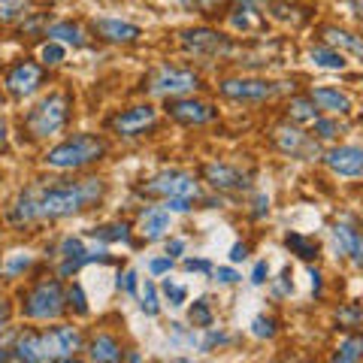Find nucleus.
I'll return each instance as SVG.
<instances>
[{
  "label": "nucleus",
  "instance_id": "obj_25",
  "mask_svg": "<svg viewBox=\"0 0 363 363\" xmlns=\"http://www.w3.org/2000/svg\"><path fill=\"white\" fill-rule=\"evenodd\" d=\"M309 61H312L315 67H321V70H342V67L348 64L342 52L324 49V45H321V49H312V52H309Z\"/></svg>",
  "mask_w": 363,
  "mask_h": 363
},
{
  "label": "nucleus",
  "instance_id": "obj_54",
  "mask_svg": "<svg viewBox=\"0 0 363 363\" xmlns=\"http://www.w3.org/2000/svg\"><path fill=\"white\" fill-rule=\"evenodd\" d=\"M9 357H13V354H9L6 348H0V363H9Z\"/></svg>",
  "mask_w": 363,
  "mask_h": 363
},
{
  "label": "nucleus",
  "instance_id": "obj_22",
  "mask_svg": "<svg viewBox=\"0 0 363 363\" xmlns=\"http://www.w3.org/2000/svg\"><path fill=\"white\" fill-rule=\"evenodd\" d=\"M45 37H52V43H70L76 49L85 43L82 28L73 25V21H55L52 28H45Z\"/></svg>",
  "mask_w": 363,
  "mask_h": 363
},
{
  "label": "nucleus",
  "instance_id": "obj_26",
  "mask_svg": "<svg viewBox=\"0 0 363 363\" xmlns=\"http://www.w3.org/2000/svg\"><path fill=\"white\" fill-rule=\"evenodd\" d=\"M276 140H279V149L281 152H291V155H300L306 149V143H309V140H306V133L294 130V128H281Z\"/></svg>",
  "mask_w": 363,
  "mask_h": 363
},
{
  "label": "nucleus",
  "instance_id": "obj_7",
  "mask_svg": "<svg viewBox=\"0 0 363 363\" xmlns=\"http://www.w3.org/2000/svg\"><path fill=\"white\" fill-rule=\"evenodd\" d=\"M182 43L188 45L191 52L197 55H230L233 52V43L224 37V33L212 30V28H194V30H185L182 33Z\"/></svg>",
  "mask_w": 363,
  "mask_h": 363
},
{
  "label": "nucleus",
  "instance_id": "obj_43",
  "mask_svg": "<svg viewBox=\"0 0 363 363\" xmlns=\"http://www.w3.org/2000/svg\"><path fill=\"white\" fill-rule=\"evenodd\" d=\"M215 279H218L221 285H233V281H240V272L230 269V267H218L215 269Z\"/></svg>",
  "mask_w": 363,
  "mask_h": 363
},
{
  "label": "nucleus",
  "instance_id": "obj_45",
  "mask_svg": "<svg viewBox=\"0 0 363 363\" xmlns=\"http://www.w3.org/2000/svg\"><path fill=\"white\" fill-rule=\"evenodd\" d=\"M185 269H188V272H212V264H209V260H194V257H188V260H185Z\"/></svg>",
  "mask_w": 363,
  "mask_h": 363
},
{
  "label": "nucleus",
  "instance_id": "obj_13",
  "mask_svg": "<svg viewBox=\"0 0 363 363\" xmlns=\"http://www.w3.org/2000/svg\"><path fill=\"white\" fill-rule=\"evenodd\" d=\"M203 176L212 188L218 191H242L248 188V173H242L240 167L233 164H206L203 167Z\"/></svg>",
  "mask_w": 363,
  "mask_h": 363
},
{
  "label": "nucleus",
  "instance_id": "obj_2",
  "mask_svg": "<svg viewBox=\"0 0 363 363\" xmlns=\"http://www.w3.org/2000/svg\"><path fill=\"white\" fill-rule=\"evenodd\" d=\"M106 152V143L97 140V136H73V140H67L61 145H55V149L45 155V164L52 169H79V167H88L100 161Z\"/></svg>",
  "mask_w": 363,
  "mask_h": 363
},
{
  "label": "nucleus",
  "instance_id": "obj_46",
  "mask_svg": "<svg viewBox=\"0 0 363 363\" xmlns=\"http://www.w3.org/2000/svg\"><path fill=\"white\" fill-rule=\"evenodd\" d=\"M185 6H194L197 13H209L212 6H218V0H182Z\"/></svg>",
  "mask_w": 363,
  "mask_h": 363
},
{
  "label": "nucleus",
  "instance_id": "obj_30",
  "mask_svg": "<svg viewBox=\"0 0 363 363\" xmlns=\"http://www.w3.org/2000/svg\"><path fill=\"white\" fill-rule=\"evenodd\" d=\"M191 324L194 327H203V330H206V327H212V309H209V303L206 300H194V306H191Z\"/></svg>",
  "mask_w": 363,
  "mask_h": 363
},
{
  "label": "nucleus",
  "instance_id": "obj_44",
  "mask_svg": "<svg viewBox=\"0 0 363 363\" xmlns=\"http://www.w3.org/2000/svg\"><path fill=\"white\" fill-rule=\"evenodd\" d=\"M267 279H269V264L267 260H260V264L255 267V272H252V285H264Z\"/></svg>",
  "mask_w": 363,
  "mask_h": 363
},
{
  "label": "nucleus",
  "instance_id": "obj_53",
  "mask_svg": "<svg viewBox=\"0 0 363 363\" xmlns=\"http://www.w3.org/2000/svg\"><path fill=\"white\" fill-rule=\"evenodd\" d=\"M4 143H6V124L0 121V149H4Z\"/></svg>",
  "mask_w": 363,
  "mask_h": 363
},
{
  "label": "nucleus",
  "instance_id": "obj_42",
  "mask_svg": "<svg viewBox=\"0 0 363 363\" xmlns=\"http://www.w3.org/2000/svg\"><path fill=\"white\" fill-rule=\"evenodd\" d=\"M221 342H227V336H224V333H218V330H212V327H206V339H203L200 351H209L212 345H221Z\"/></svg>",
  "mask_w": 363,
  "mask_h": 363
},
{
  "label": "nucleus",
  "instance_id": "obj_29",
  "mask_svg": "<svg viewBox=\"0 0 363 363\" xmlns=\"http://www.w3.org/2000/svg\"><path fill=\"white\" fill-rule=\"evenodd\" d=\"M94 236L100 242H130V227L128 224H104L94 230Z\"/></svg>",
  "mask_w": 363,
  "mask_h": 363
},
{
  "label": "nucleus",
  "instance_id": "obj_40",
  "mask_svg": "<svg viewBox=\"0 0 363 363\" xmlns=\"http://www.w3.org/2000/svg\"><path fill=\"white\" fill-rule=\"evenodd\" d=\"M118 291H124V294H136V291H140V279H136L133 269H128L124 276H118Z\"/></svg>",
  "mask_w": 363,
  "mask_h": 363
},
{
  "label": "nucleus",
  "instance_id": "obj_47",
  "mask_svg": "<svg viewBox=\"0 0 363 363\" xmlns=\"http://www.w3.org/2000/svg\"><path fill=\"white\" fill-rule=\"evenodd\" d=\"M267 212H269V197L267 194H257L255 197V218H264Z\"/></svg>",
  "mask_w": 363,
  "mask_h": 363
},
{
  "label": "nucleus",
  "instance_id": "obj_21",
  "mask_svg": "<svg viewBox=\"0 0 363 363\" xmlns=\"http://www.w3.org/2000/svg\"><path fill=\"white\" fill-rule=\"evenodd\" d=\"M16 360H18V363H45L40 333H25V336H18V342H16Z\"/></svg>",
  "mask_w": 363,
  "mask_h": 363
},
{
  "label": "nucleus",
  "instance_id": "obj_6",
  "mask_svg": "<svg viewBox=\"0 0 363 363\" xmlns=\"http://www.w3.org/2000/svg\"><path fill=\"white\" fill-rule=\"evenodd\" d=\"M200 85V79L188 70H176V67H161L152 79H149V91L152 94H161V97H169V94H188Z\"/></svg>",
  "mask_w": 363,
  "mask_h": 363
},
{
  "label": "nucleus",
  "instance_id": "obj_41",
  "mask_svg": "<svg viewBox=\"0 0 363 363\" xmlns=\"http://www.w3.org/2000/svg\"><path fill=\"white\" fill-rule=\"evenodd\" d=\"M169 269H173V257H155V260H149V272H152V276H167Z\"/></svg>",
  "mask_w": 363,
  "mask_h": 363
},
{
  "label": "nucleus",
  "instance_id": "obj_11",
  "mask_svg": "<svg viewBox=\"0 0 363 363\" xmlns=\"http://www.w3.org/2000/svg\"><path fill=\"white\" fill-rule=\"evenodd\" d=\"M324 161L336 176H345V179L363 176V149L360 145H333V149L324 155Z\"/></svg>",
  "mask_w": 363,
  "mask_h": 363
},
{
  "label": "nucleus",
  "instance_id": "obj_38",
  "mask_svg": "<svg viewBox=\"0 0 363 363\" xmlns=\"http://www.w3.org/2000/svg\"><path fill=\"white\" fill-rule=\"evenodd\" d=\"M312 124H315V133L321 136V140H333V136L339 133V124L330 121V118H315Z\"/></svg>",
  "mask_w": 363,
  "mask_h": 363
},
{
  "label": "nucleus",
  "instance_id": "obj_50",
  "mask_svg": "<svg viewBox=\"0 0 363 363\" xmlns=\"http://www.w3.org/2000/svg\"><path fill=\"white\" fill-rule=\"evenodd\" d=\"M182 252H185V240H173V242H167V257H179Z\"/></svg>",
  "mask_w": 363,
  "mask_h": 363
},
{
  "label": "nucleus",
  "instance_id": "obj_15",
  "mask_svg": "<svg viewBox=\"0 0 363 363\" xmlns=\"http://www.w3.org/2000/svg\"><path fill=\"white\" fill-rule=\"evenodd\" d=\"M167 112L173 116L179 124H206L215 118V109L209 104H200V100H169Z\"/></svg>",
  "mask_w": 363,
  "mask_h": 363
},
{
  "label": "nucleus",
  "instance_id": "obj_31",
  "mask_svg": "<svg viewBox=\"0 0 363 363\" xmlns=\"http://www.w3.org/2000/svg\"><path fill=\"white\" fill-rule=\"evenodd\" d=\"M28 9V0H0V21H13Z\"/></svg>",
  "mask_w": 363,
  "mask_h": 363
},
{
  "label": "nucleus",
  "instance_id": "obj_18",
  "mask_svg": "<svg viewBox=\"0 0 363 363\" xmlns=\"http://www.w3.org/2000/svg\"><path fill=\"white\" fill-rule=\"evenodd\" d=\"M167 230H169V209L152 206V209H145V212L140 215V233H143L149 242L161 240Z\"/></svg>",
  "mask_w": 363,
  "mask_h": 363
},
{
  "label": "nucleus",
  "instance_id": "obj_19",
  "mask_svg": "<svg viewBox=\"0 0 363 363\" xmlns=\"http://www.w3.org/2000/svg\"><path fill=\"white\" fill-rule=\"evenodd\" d=\"M312 104L318 106V109H327V112H339V116H345V112H351V97L348 94H342L339 88H327V85H321V88H312Z\"/></svg>",
  "mask_w": 363,
  "mask_h": 363
},
{
  "label": "nucleus",
  "instance_id": "obj_52",
  "mask_svg": "<svg viewBox=\"0 0 363 363\" xmlns=\"http://www.w3.org/2000/svg\"><path fill=\"white\" fill-rule=\"evenodd\" d=\"M6 321H9V303L0 300V327H4Z\"/></svg>",
  "mask_w": 363,
  "mask_h": 363
},
{
  "label": "nucleus",
  "instance_id": "obj_39",
  "mask_svg": "<svg viewBox=\"0 0 363 363\" xmlns=\"http://www.w3.org/2000/svg\"><path fill=\"white\" fill-rule=\"evenodd\" d=\"M67 300H70V306H73L79 315H88V303H85V291H82V285H73L70 294H67Z\"/></svg>",
  "mask_w": 363,
  "mask_h": 363
},
{
  "label": "nucleus",
  "instance_id": "obj_34",
  "mask_svg": "<svg viewBox=\"0 0 363 363\" xmlns=\"http://www.w3.org/2000/svg\"><path fill=\"white\" fill-rule=\"evenodd\" d=\"M164 294H167L169 306H182V303H185V297H188L185 285H176L173 279H164Z\"/></svg>",
  "mask_w": 363,
  "mask_h": 363
},
{
  "label": "nucleus",
  "instance_id": "obj_12",
  "mask_svg": "<svg viewBox=\"0 0 363 363\" xmlns=\"http://www.w3.org/2000/svg\"><path fill=\"white\" fill-rule=\"evenodd\" d=\"M155 121H157V112L145 104V106L124 109L121 116L112 118V130L118 136H136V133H145L149 128H155Z\"/></svg>",
  "mask_w": 363,
  "mask_h": 363
},
{
  "label": "nucleus",
  "instance_id": "obj_8",
  "mask_svg": "<svg viewBox=\"0 0 363 363\" xmlns=\"http://www.w3.org/2000/svg\"><path fill=\"white\" fill-rule=\"evenodd\" d=\"M61 255H64V264H61V276H70V272L82 269L91 260H106V248L97 245V248H85V242L79 236H67L61 242Z\"/></svg>",
  "mask_w": 363,
  "mask_h": 363
},
{
  "label": "nucleus",
  "instance_id": "obj_28",
  "mask_svg": "<svg viewBox=\"0 0 363 363\" xmlns=\"http://www.w3.org/2000/svg\"><path fill=\"white\" fill-rule=\"evenodd\" d=\"M288 116L294 121H315L318 118V109L312 104V97H294L291 106H288Z\"/></svg>",
  "mask_w": 363,
  "mask_h": 363
},
{
  "label": "nucleus",
  "instance_id": "obj_37",
  "mask_svg": "<svg viewBox=\"0 0 363 363\" xmlns=\"http://www.w3.org/2000/svg\"><path fill=\"white\" fill-rule=\"evenodd\" d=\"M30 264H33V257L28 252H16L13 257H9V264H6V276H18V272H25Z\"/></svg>",
  "mask_w": 363,
  "mask_h": 363
},
{
  "label": "nucleus",
  "instance_id": "obj_20",
  "mask_svg": "<svg viewBox=\"0 0 363 363\" xmlns=\"http://www.w3.org/2000/svg\"><path fill=\"white\" fill-rule=\"evenodd\" d=\"M88 354H91V360H94V363H121L124 351H121V345L116 342V339L104 333V336H94V339H91Z\"/></svg>",
  "mask_w": 363,
  "mask_h": 363
},
{
  "label": "nucleus",
  "instance_id": "obj_10",
  "mask_svg": "<svg viewBox=\"0 0 363 363\" xmlns=\"http://www.w3.org/2000/svg\"><path fill=\"white\" fill-rule=\"evenodd\" d=\"M279 91L276 82L267 79H224L221 82V94L230 100H267Z\"/></svg>",
  "mask_w": 363,
  "mask_h": 363
},
{
  "label": "nucleus",
  "instance_id": "obj_4",
  "mask_svg": "<svg viewBox=\"0 0 363 363\" xmlns=\"http://www.w3.org/2000/svg\"><path fill=\"white\" fill-rule=\"evenodd\" d=\"M140 194L164 197V200H197V182L185 169H167V173L155 176L149 185H143Z\"/></svg>",
  "mask_w": 363,
  "mask_h": 363
},
{
  "label": "nucleus",
  "instance_id": "obj_27",
  "mask_svg": "<svg viewBox=\"0 0 363 363\" xmlns=\"http://www.w3.org/2000/svg\"><path fill=\"white\" fill-rule=\"evenodd\" d=\"M285 245H288L297 257H303V260L318 257V242H315V240H306V236H300V233H288V236H285Z\"/></svg>",
  "mask_w": 363,
  "mask_h": 363
},
{
  "label": "nucleus",
  "instance_id": "obj_51",
  "mask_svg": "<svg viewBox=\"0 0 363 363\" xmlns=\"http://www.w3.org/2000/svg\"><path fill=\"white\" fill-rule=\"evenodd\" d=\"M309 276H312V291H315V294H321V272H318V269H312Z\"/></svg>",
  "mask_w": 363,
  "mask_h": 363
},
{
  "label": "nucleus",
  "instance_id": "obj_24",
  "mask_svg": "<svg viewBox=\"0 0 363 363\" xmlns=\"http://www.w3.org/2000/svg\"><path fill=\"white\" fill-rule=\"evenodd\" d=\"M360 357H363V336H345L330 363H360Z\"/></svg>",
  "mask_w": 363,
  "mask_h": 363
},
{
  "label": "nucleus",
  "instance_id": "obj_49",
  "mask_svg": "<svg viewBox=\"0 0 363 363\" xmlns=\"http://www.w3.org/2000/svg\"><path fill=\"white\" fill-rule=\"evenodd\" d=\"M164 209H169V212H188L191 209V200H167Z\"/></svg>",
  "mask_w": 363,
  "mask_h": 363
},
{
  "label": "nucleus",
  "instance_id": "obj_3",
  "mask_svg": "<svg viewBox=\"0 0 363 363\" xmlns=\"http://www.w3.org/2000/svg\"><path fill=\"white\" fill-rule=\"evenodd\" d=\"M67 106H70V104H67L64 94H49V97H43L40 104L28 112V118H25L28 130H30L33 136H55V133H58L64 124H67V112H70Z\"/></svg>",
  "mask_w": 363,
  "mask_h": 363
},
{
  "label": "nucleus",
  "instance_id": "obj_9",
  "mask_svg": "<svg viewBox=\"0 0 363 363\" xmlns=\"http://www.w3.org/2000/svg\"><path fill=\"white\" fill-rule=\"evenodd\" d=\"M43 339V357L45 360H61V357H73L79 345H82V339L73 327H55L49 333H40Z\"/></svg>",
  "mask_w": 363,
  "mask_h": 363
},
{
  "label": "nucleus",
  "instance_id": "obj_48",
  "mask_svg": "<svg viewBox=\"0 0 363 363\" xmlns=\"http://www.w3.org/2000/svg\"><path fill=\"white\" fill-rule=\"evenodd\" d=\"M245 257H248V245L245 242H236L230 248V260H233V264H240V260H245Z\"/></svg>",
  "mask_w": 363,
  "mask_h": 363
},
{
  "label": "nucleus",
  "instance_id": "obj_36",
  "mask_svg": "<svg viewBox=\"0 0 363 363\" xmlns=\"http://www.w3.org/2000/svg\"><path fill=\"white\" fill-rule=\"evenodd\" d=\"M252 333H255L257 339H269L272 333H276V321H272V318H267V315H257L255 321H252Z\"/></svg>",
  "mask_w": 363,
  "mask_h": 363
},
{
  "label": "nucleus",
  "instance_id": "obj_1",
  "mask_svg": "<svg viewBox=\"0 0 363 363\" xmlns=\"http://www.w3.org/2000/svg\"><path fill=\"white\" fill-rule=\"evenodd\" d=\"M104 194V182L100 179H85L76 185H58L49 191L37 188V218H67L85 209L88 203H94Z\"/></svg>",
  "mask_w": 363,
  "mask_h": 363
},
{
  "label": "nucleus",
  "instance_id": "obj_23",
  "mask_svg": "<svg viewBox=\"0 0 363 363\" xmlns=\"http://www.w3.org/2000/svg\"><path fill=\"white\" fill-rule=\"evenodd\" d=\"M324 37L330 45H336V49H348V52H354L363 58V40L354 37V33H348V30H339V28H324Z\"/></svg>",
  "mask_w": 363,
  "mask_h": 363
},
{
  "label": "nucleus",
  "instance_id": "obj_17",
  "mask_svg": "<svg viewBox=\"0 0 363 363\" xmlns=\"http://www.w3.org/2000/svg\"><path fill=\"white\" fill-rule=\"evenodd\" d=\"M94 30L106 43H136V40H140V33H143L136 25H130V21H121V18H97Z\"/></svg>",
  "mask_w": 363,
  "mask_h": 363
},
{
  "label": "nucleus",
  "instance_id": "obj_16",
  "mask_svg": "<svg viewBox=\"0 0 363 363\" xmlns=\"http://www.w3.org/2000/svg\"><path fill=\"white\" fill-rule=\"evenodd\" d=\"M333 248H336L339 255H348L354 264H363V236L351 224L339 221L333 227Z\"/></svg>",
  "mask_w": 363,
  "mask_h": 363
},
{
  "label": "nucleus",
  "instance_id": "obj_14",
  "mask_svg": "<svg viewBox=\"0 0 363 363\" xmlns=\"http://www.w3.org/2000/svg\"><path fill=\"white\" fill-rule=\"evenodd\" d=\"M40 82H43V70L37 64H16L6 76V88L16 97H30L40 88Z\"/></svg>",
  "mask_w": 363,
  "mask_h": 363
},
{
  "label": "nucleus",
  "instance_id": "obj_35",
  "mask_svg": "<svg viewBox=\"0 0 363 363\" xmlns=\"http://www.w3.org/2000/svg\"><path fill=\"white\" fill-rule=\"evenodd\" d=\"M336 318H339V324L357 327V324L363 321V309H360L357 303H351V306H345V309H339V312H336Z\"/></svg>",
  "mask_w": 363,
  "mask_h": 363
},
{
  "label": "nucleus",
  "instance_id": "obj_55",
  "mask_svg": "<svg viewBox=\"0 0 363 363\" xmlns=\"http://www.w3.org/2000/svg\"><path fill=\"white\" fill-rule=\"evenodd\" d=\"M55 363H79V360H73V357H61V360H55Z\"/></svg>",
  "mask_w": 363,
  "mask_h": 363
},
{
  "label": "nucleus",
  "instance_id": "obj_33",
  "mask_svg": "<svg viewBox=\"0 0 363 363\" xmlns=\"http://www.w3.org/2000/svg\"><path fill=\"white\" fill-rule=\"evenodd\" d=\"M40 58H43V64H49V67L61 64V61H64V45H61V43H52V40H49V43L43 45Z\"/></svg>",
  "mask_w": 363,
  "mask_h": 363
},
{
  "label": "nucleus",
  "instance_id": "obj_5",
  "mask_svg": "<svg viewBox=\"0 0 363 363\" xmlns=\"http://www.w3.org/2000/svg\"><path fill=\"white\" fill-rule=\"evenodd\" d=\"M64 312V291L58 281H40L25 297V315L33 321H52Z\"/></svg>",
  "mask_w": 363,
  "mask_h": 363
},
{
  "label": "nucleus",
  "instance_id": "obj_56",
  "mask_svg": "<svg viewBox=\"0 0 363 363\" xmlns=\"http://www.w3.org/2000/svg\"><path fill=\"white\" fill-rule=\"evenodd\" d=\"M49 4H55V0H49Z\"/></svg>",
  "mask_w": 363,
  "mask_h": 363
},
{
  "label": "nucleus",
  "instance_id": "obj_32",
  "mask_svg": "<svg viewBox=\"0 0 363 363\" xmlns=\"http://www.w3.org/2000/svg\"><path fill=\"white\" fill-rule=\"evenodd\" d=\"M143 312L145 315H157V312H161V303H157V288L152 285V281H145V285H143Z\"/></svg>",
  "mask_w": 363,
  "mask_h": 363
}]
</instances>
